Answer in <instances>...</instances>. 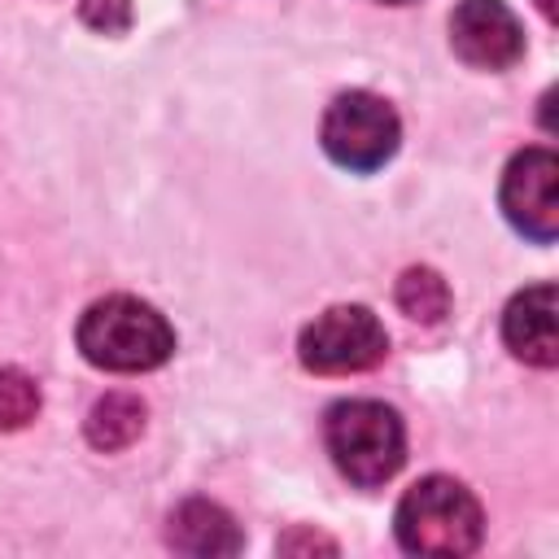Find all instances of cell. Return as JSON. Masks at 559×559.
<instances>
[{"label": "cell", "mask_w": 559, "mask_h": 559, "mask_svg": "<svg viewBox=\"0 0 559 559\" xmlns=\"http://www.w3.org/2000/svg\"><path fill=\"white\" fill-rule=\"evenodd\" d=\"M297 354L319 376H349L389 354V332L367 306H332L301 328Z\"/></svg>", "instance_id": "5"}, {"label": "cell", "mask_w": 559, "mask_h": 559, "mask_svg": "<svg viewBox=\"0 0 559 559\" xmlns=\"http://www.w3.org/2000/svg\"><path fill=\"white\" fill-rule=\"evenodd\" d=\"M450 48L476 70H507L524 52V31L502 0H459L450 13Z\"/></svg>", "instance_id": "7"}, {"label": "cell", "mask_w": 559, "mask_h": 559, "mask_svg": "<svg viewBox=\"0 0 559 559\" xmlns=\"http://www.w3.org/2000/svg\"><path fill=\"white\" fill-rule=\"evenodd\" d=\"M393 528H397L402 550H411V555L459 559L480 546L485 515H480L476 493L467 485H459L454 476H424L419 485H411L402 493Z\"/></svg>", "instance_id": "2"}, {"label": "cell", "mask_w": 559, "mask_h": 559, "mask_svg": "<svg viewBox=\"0 0 559 559\" xmlns=\"http://www.w3.org/2000/svg\"><path fill=\"white\" fill-rule=\"evenodd\" d=\"M170 546L188 555H236L240 550V528L236 520L205 498H188L183 507L170 511Z\"/></svg>", "instance_id": "9"}, {"label": "cell", "mask_w": 559, "mask_h": 559, "mask_svg": "<svg viewBox=\"0 0 559 559\" xmlns=\"http://www.w3.org/2000/svg\"><path fill=\"white\" fill-rule=\"evenodd\" d=\"M319 140H323V153L336 166L367 175V170H380L397 153L402 122H397V114H393V105L384 96H376V92H341L323 114Z\"/></svg>", "instance_id": "4"}, {"label": "cell", "mask_w": 559, "mask_h": 559, "mask_svg": "<svg viewBox=\"0 0 559 559\" xmlns=\"http://www.w3.org/2000/svg\"><path fill=\"white\" fill-rule=\"evenodd\" d=\"M397 301L411 319H424V323H437L445 310H450V293H445V280L428 266H411L397 284Z\"/></svg>", "instance_id": "11"}, {"label": "cell", "mask_w": 559, "mask_h": 559, "mask_svg": "<svg viewBox=\"0 0 559 559\" xmlns=\"http://www.w3.org/2000/svg\"><path fill=\"white\" fill-rule=\"evenodd\" d=\"M323 441H328L336 472L362 489L393 480V472L406 459V428L397 411L371 397L336 402L323 419Z\"/></svg>", "instance_id": "3"}, {"label": "cell", "mask_w": 559, "mask_h": 559, "mask_svg": "<svg viewBox=\"0 0 559 559\" xmlns=\"http://www.w3.org/2000/svg\"><path fill=\"white\" fill-rule=\"evenodd\" d=\"M502 341L520 362L555 367L559 362V328H555V284H533L511 297L502 314Z\"/></svg>", "instance_id": "8"}, {"label": "cell", "mask_w": 559, "mask_h": 559, "mask_svg": "<svg viewBox=\"0 0 559 559\" xmlns=\"http://www.w3.org/2000/svg\"><path fill=\"white\" fill-rule=\"evenodd\" d=\"M502 214L537 245L559 236V157L550 148H524L502 175Z\"/></svg>", "instance_id": "6"}, {"label": "cell", "mask_w": 559, "mask_h": 559, "mask_svg": "<svg viewBox=\"0 0 559 559\" xmlns=\"http://www.w3.org/2000/svg\"><path fill=\"white\" fill-rule=\"evenodd\" d=\"M384 4H406V0H384Z\"/></svg>", "instance_id": "13"}, {"label": "cell", "mask_w": 559, "mask_h": 559, "mask_svg": "<svg viewBox=\"0 0 559 559\" xmlns=\"http://www.w3.org/2000/svg\"><path fill=\"white\" fill-rule=\"evenodd\" d=\"M140 428H144V406H140L135 397H127V393L100 397V402L92 406V419H87V437H92V445H100V450L127 445Z\"/></svg>", "instance_id": "10"}, {"label": "cell", "mask_w": 559, "mask_h": 559, "mask_svg": "<svg viewBox=\"0 0 559 559\" xmlns=\"http://www.w3.org/2000/svg\"><path fill=\"white\" fill-rule=\"evenodd\" d=\"M79 349L100 371H153L170 358L175 332L170 323L140 297L114 293L83 310L79 319Z\"/></svg>", "instance_id": "1"}, {"label": "cell", "mask_w": 559, "mask_h": 559, "mask_svg": "<svg viewBox=\"0 0 559 559\" xmlns=\"http://www.w3.org/2000/svg\"><path fill=\"white\" fill-rule=\"evenodd\" d=\"M39 411V389L26 371L0 367V428H22Z\"/></svg>", "instance_id": "12"}]
</instances>
